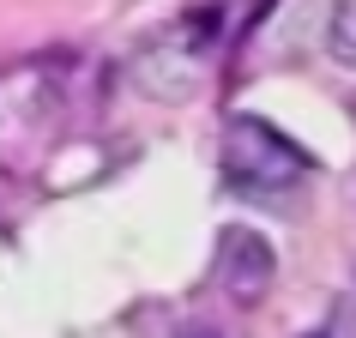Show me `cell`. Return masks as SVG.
Segmentation results:
<instances>
[{
	"mask_svg": "<svg viewBox=\"0 0 356 338\" xmlns=\"http://www.w3.org/2000/svg\"><path fill=\"white\" fill-rule=\"evenodd\" d=\"M224 169H229V188L248 193H284L308 175V157H302L278 127H266L254 115H236L224 133Z\"/></svg>",
	"mask_w": 356,
	"mask_h": 338,
	"instance_id": "cell-1",
	"label": "cell"
},
{
	"mask_svg": "<svg viewBox=\"0 0 356 338\" xmlns=\"http://www.w3.org/2000/svg\"><path fill=\"white\" fill-rule=\"evenodd\" d=\"M272 278H278V254H272V242L260 230H248V224L224 230V242H218V284H224V296L254 308L272 290Z\"/></svg>",
	"mask_w": 356,
	"mask_h": 338,
	"instance_id": "cell-2",
	"label": "cell"
},
{
	"mask_svg": "<svg viewBox=\"0 0 356 338\" xmlns=\"http://www.w3.org/2000/svg\"><path fill=\"white\" fill-rule=\"evenodd\" d=\"M326 49H332V61L356 67V0H344V6L326 13Z\"/></svg>",
	"mask_w": 356,
	"mask_h": 338,
	"instance_id": "cell-3",
	"label": "cell"
},
{
	"mask_svg": "<svg viewBox=\"0 0 356 338\" xmlns=\"http://www.w3.org/2000/svg\"><path fill=\"white\" fill-rule=\"evenodd\" d=\"M181 338H218V332H211V326H188Z\"/></svg>",
	"mask_w": 356,
	"mask_h": 338,
	"instance_id": "cell-4",
	"label": "cell"
},
{
	"mask_svg": "<svg viewBox=\"0 0 356 338\" xmlns=\"http://www.w3.org/2000/svg\"><path fill=\"white\" fill-rule=\"evenodd\" d=\"M308 338H332V332H308Z\"/></svg>",
	"mask_w": 356,
	"mask_h": 338,
	"instance_id": "cell-5",
	"label": "cell"
}]
</instances>
